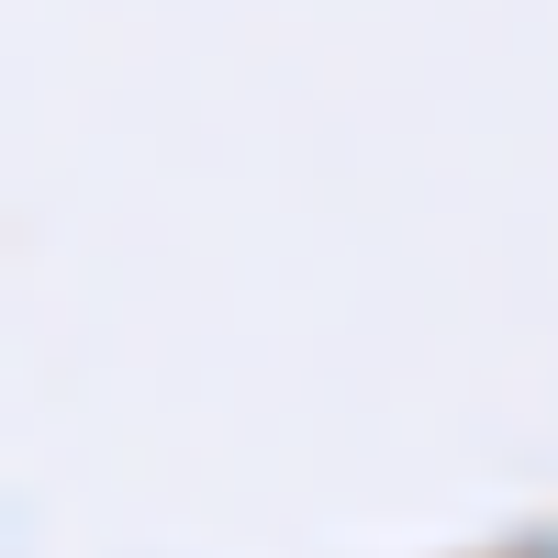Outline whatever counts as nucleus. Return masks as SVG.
I'll return each instance as SVG.
<instances>
[{"instance_id":"obj_1","label":"nucleus","mask_w":558,"mask_h":558,"mask_svg":"<svg viewBox=\"0 0 558 558\" xmlns=\"http://www.w3.org/2000/svg\"><path fill=\"white\" fill-rule=\"evenodd\" d=\"M514 558H558V525H547V536H525V547H514Z\"/></svg>"}]
</instances>
